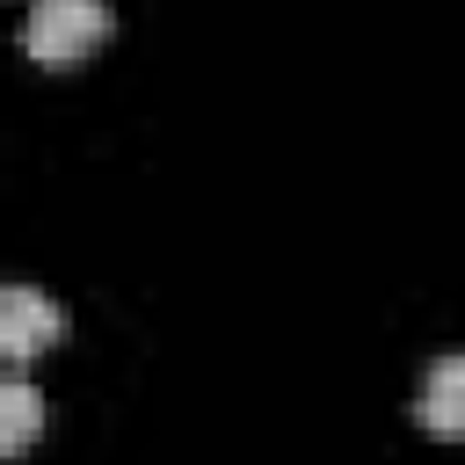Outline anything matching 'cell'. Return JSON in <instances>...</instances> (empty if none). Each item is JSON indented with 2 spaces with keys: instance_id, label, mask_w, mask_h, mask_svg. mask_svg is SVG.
<instances>
[{
  "instance_id": "cell-1",
  "label": "cell",
  "mask_w": 465,
  "mask_h": 465,
  "mask_svg": "<svg viewBox=\"0 0 465 465\" xmlns=\"http://www.w3.org/2000/svg\"><path fill=\"white\" fill-rule=\"evenodd\" d=\"M109 36V7L102 0H29V22H22V51L36 65H80L94 44Z\"/></svg>"
},
{
  "instance_id": "cell-2",
  "label": "cell",
  "mask_w": 465,
  "mask_h": 465,
  "mask_svg": "<svg viewBox=\"0 0 465 465\" xmlns=\"http://www.w3.org/2000/svg\"><path fill=\"white\" fill-rule=\"evenodd\" d=\"M58 334H65V312H58V305H51L44 291L15 283V291L0 298V349H7L15 363H29V356L58 349Z\"/></svg>"
},
{
  "instance_id": "cell-3",
  "label": "cell",
  "mask_w": 465,
  "mask_h": 465,
  "mask_svg": "<svg viewBox=\"0 0 465 465\" xmlns=\"http://www.w3.org/2000/svg\"><path fill=\"white\" fill-rule=\"evenodd\" d=\"M414 421L429 436H465V356H436L414 400Z\"/></svg>"
},
{
  "instance_id": "cell-4",
  "label": "cell",
  "mask_w": 465,
  "mask_h": 465,
  "mask_svg": "<svg viewBox=\"0 0 465 465\" xmlns=\"http://www.w3.org/2000/svg\"><path fill=\"white\" fill-rule=\"evenodd\" d=\"M36 429H44V392H36L29 378H7V385H0V450H7V458L29 450Z\"/></svg>"
}]
</instances>
